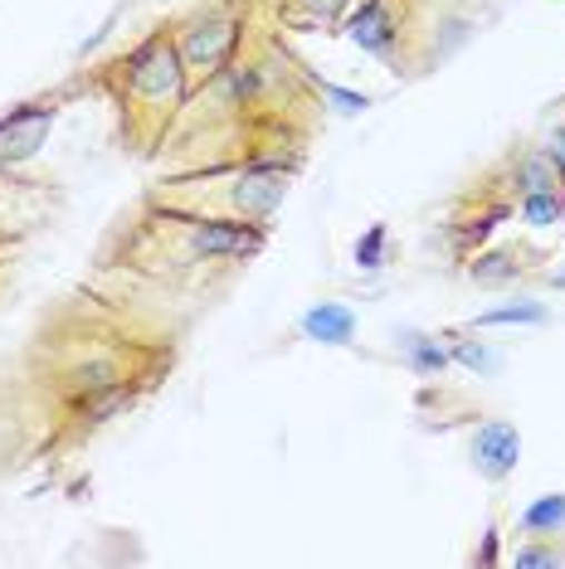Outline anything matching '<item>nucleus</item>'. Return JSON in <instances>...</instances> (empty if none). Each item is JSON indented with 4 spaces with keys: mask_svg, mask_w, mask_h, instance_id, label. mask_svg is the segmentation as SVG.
Here are the masks:
<instances>
[{
    "mask_svg": "<svg viewBox=\"0 0 565 569\" xmlns=\"http://www.w3.org/2000/svg\"><path fill=\"white\" fill-rule=\"evenodd\" d=\"M546 157H551V166H556V176H561V190H565V127H556V132L546 137Z\"/></svg>",
    "mask_w": 565,
    "mask_h": 569,
    "instance_id": "nucleus-17",
    "label": "nucleus"
},
{
    "mask_svg": "<svg viewBox=\"0 0 565 569\" xmlns=\"http://www.w3.org/2000/svg\"><path fill=\"white\" fill-rule=\"evenodd\" d=\"M395 341H400L405 366L415 370L419 380H439V375H448V366H454L444 336H434V331H395Z\"/></svg>",
    "mask_w": 565,
    "mask_h": 569,
    "instance_id": "nucleus-7",
    "label": "nucleus"
},
{
    "mask_svg": "<svg viewBox=\"0 0 565 569\" xmlns=\"http://www.w3.org/2000/svg\"><path fill=\"white\" fill-rule=\"evenodd\" d=\"M390 263V224H370L361 239H356V268L376 273V268Z\"/></svg>",
    "mask_w": 565,
    "mask_h": 569,
    "instance_id": "nucleus-14",
    "label": "nucleus"
},
{
    "mask_svg": "<svg viewBox=\"0 0 565 569\" xmlns=\"http://www.w3.org/2000/svg\"><path fill=\"white\" fill-rule=\"evenodd\" d=\"M468 278L478 288H512V282L526 278L522 249H493V253H473L468 258Z\"/></svg>",
    "mask_w": 565,
    "mask_h": 569,
    "instance_id": "nucleus-8",
    "label": "nucleus"
},
{
    "mask_svg": "<svg viewBox=\"0 0 565 569\" xmlns=\"http://www.w3.org/2000/svg\"><path fill=\"white\" fill-rule=\"evenodd\" d=\"M69 93L73 88H59V93L16 102V108L0 112V166H6V171H16V166L40 157V147L49 141V127H54V118H59V102Z\"/></svg>",
    "mask_w": 565,
    "mask_h": 569,
    "instance_id": "nucleus-4",
    "label": "nucleus"
},
{
    "mask_svg": "<svg viewBox=\"0 0 565 569\" xmlns=\"http://www.w3.org/2000/svg\"><path fill=\"white\" fill-rule=\"evenodd\" d=\"M473 468H478V477H487V482H507L512 472H517L522 462V433L517 423L507 419H483L478 429H473Z\"/></svg>",
    "mask_w": 565,
    "mask_h": 569,
    "instance_id": "nucleus-5",
    "label": "nucleus"
},
{
    "mask_svg": "<svg viewBox=\"0 0 565 569\" xmlns=\"http://www.w3.org/2000/svg\"><path fill=\"white\" fill-rule=\"evenodd\" d=\"M415 10H419V0H361V6L346 16V40L361 49V54L390 63V69L400 73L409 40L419 34V30H409Z\"/></svg>",
    "mask_w": 565,
    "mask_h": 569,
    "instance_id": "nucleus-3",
    "label": "nucleus"
},
{
    "mask_svg": "<svg viewBox=\"0 0 565 569\" xmlns=\"http://www.w3.org/2000/svg\"><path fill=\"white\" fill-rule=\"evenodd\" d=\"M551 288H565V273H551Z\"/></svg>",
    "mask_w": 565,
    "mask_h": 569,
    "instance_id": "nucleus-19",
    "label": "nucleus"
},
{
    "mask_svg": "<svg viewBox=\"0 0 565 569\" xmlns=\"http://www.w3.org/2000/svg\"><path fill=\"white\" fill-rule=\"evenodd\" d=\"M517 526L526 536H556L565 530V491H546V497H536L532 507L517 516Z\"/></svg>",
    "mask_w": 565,
    "mask_h": 569,
    "instance_id": "nucleus-10",
    "label": "nucleus"
},
{
    "mask_svg": "<svg viewBox=\"0 0 565 569\" xmlns=\"http://www.w3.org/2000/svg\"><path fill=\"white\" fill-rule=\"evenodd\" d=\"M517 210H522V219L532 229H546V224H556V219L565 214V196H561V190H536V196L517 200Z\"/></svg>",
    "mask_w": 565,
    "mask_h": 569,
    "instance_id": "nucleus-13",
    "label": "nucleus"
},
{
    "mask_svg": "<svg viewBox=\"0 0 565 569\" xmlns=\"http://www.w3.org/2000/svg\"><path fill=\"white\" fill-rule=\"evenodd\" d=\"M98 83L112 93L122 112V137L127 147L147 157L151 147H161L171 122L181 118V108L190 102V73L181 63V49H176L171 24L166 30H151L141 44H132L118 63L98 73Z\"/></svg>",
    "mask_w": 565,
    "mask_h": 569,
    "instance_id": "nucleus-1",
    "label": "nucleus"
},
{
    "mask_svg": "<svg viewBox=\"0 0 565 569\" xmlns=\"http://www.w3.org/2000/svg\"><path fill=\"white\" fill-rule=\"evenodd\" d=\"M356 327H361V317H356V307H346V302H313L298 317V331L317 346H351Z\"/></svg>",
    "mask_w": 565,
    "mask_h": 569,
    "instance_id": "nucleus-6",
    "label": "nucleus"
},
{
    "mask_svg": "<svg viewBox=\"0 0 565 569\" xmlns=\"http://www.w3.org/2000/svg\"><path fill=\"white\" fill-rule=\"evenodd\" d=\"M171 34H176V49H181V63L190 73V88H200L239 54L244 16H239V6H229V0H205V6H196L190 16H181L171 24Z\"/></svg>",
    "mask_w": 565,
    "mask_h": 569,
    "instance_id": "nucleus-2",
    "label": "nucleus"
},
{
    "mask_svg": "<svg viewBox=\"0 0 565 569\" xmlns=\"http://www.w3.org/2000/svg\"><path fill=\"white\" fill-rule=\"evenodd\" d=\"M303 79L317 88V98H327V102H337L341 112H366L370 108V98L366 93H346V88H337V83H327V79H313V73L303 69Z\"/></svg>",
    "mask_w": 565,
    "mask_h": 569,
    "instance_id": "nucleus-15",
    "label": "nucleus"
},
{
    "mask_svg": "<svg viewBox=\"0 0 565 569\" xmlns=\"http://www.w3.org/2000/svg\"><path fill=\"white\" fill-rule=\"evenodd\" d=\"M444 346H448V356H454V366H464L473 375H493L497 366H503L483 341H464V331H444Z\"/></svg>",
    "mask_w": 565,
    "mask_h": 569,
    "instance_id": "nucleus-12",
    "label": "nucleus"
},
{
    "mask_svg": "<svg viewBox=\"0 0 565 569\" xmlns=\"http://www.w3.org/2000/svg\"><path fill=\"white\" fill-rule=\"evenodd\" d=\"M473 565H497V530H487L483 550H473Z\"/></svg>",
    "mask_w": 565,
    "mask_h": 569,
    "instance_id": "nucleus-18",
    "label": "nucleus"
},
{
    "mask_svg": "<svg viewBox=\"0 0 565 569\" xmlns=\"http://www.w3.org/2000/svg\"><path fill=\"white\" fill-rule=\"evenodd\" d=\"M351 0H282V20L303 24V30H327V24L341 20V10Z\"/></svg>",
    "mask_w": 565,
    "mask_h": 569,
    "instance_id": "nucleus-11",
    "label": "nucleus"
},
{
    "mask_svg": "<svg viewBox=\"0 0 565 569\" xmlns=\"http://www.w3.org/2000/svg\"><path fill=\"white\" fill-rule=\"evenodd\" d=\"M512 565H522V569H536V565H565V550H556V546H522L517 555H512Z\"/></svg>",
    "mask_w": 565,
    "mask_h": 569,
    "instance_id": "nucleus-16",
    "label": "nucleus"
},
{
    "mask_svg": "<svg viewBox=\"0 0 565 569\" xmlns=\"http://www.w3.org/2000/svg\"><path fill=\"white\" fill-rule=\"evenodd\" d=\"M551 321V307L536 302V297H517L507 307H493V312H478L473 317V331L478 327H546Z\"/></svg>",
    "mask_w": 565,
    "mask_h": 569,
    "instance_id": "nucleus-9",
    "label": "nucleus"
}]
</instances>
